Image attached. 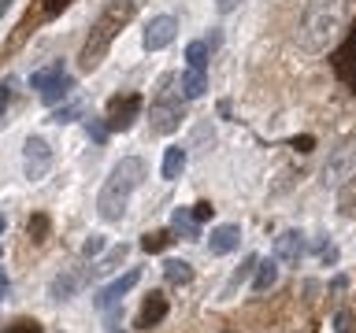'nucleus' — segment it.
Instances as JSON below:
<instances>
[{
  "label": "nucleus",
  "instance_id": "obj_1",
  "mask_svg": "<svg viewBox=\"0 0 356 333\" xmlns=\"http://www.w3.org/2000/svg\"><path fill=\"white\" fill-rule=\"evenodd\" d=\"M145 174H149V166H145L141 155H122V160L111 166L108 182L100 185V196H97V215L104 222H122L130 207V196L141 189Z\"/></svg>",
  "mask_w": 356,
  "mask_h": 333
},
{
  "label": "nucleus",
  "instance_id": "obj_2",
  "mask_svg": "<svg viewBox=\"0 0 356 333\" xmlns=\"http://www.w3.org/2000/svg\"><path fill=\"white\" fill-rule=\"evenodd\" d=\"M130 19H134V0H115V4L104 8V15L93 22V33H89L82 56H78V60H82V71H97L100 60H104L108 49H111V41L119 37V30L127 26Z\"/></svg>",
  "mask_w": 356,
  "mask_h": 333
},
{
  "label": "nucleus",
  "instance_id": "obj_3",
  "mask_svg": "<svg viewBox=\"0 0 356 333\" xmlns=\"http://www.w3.org/2000/svg\"><path fill=\"white\" fill-rule=\"evenodd\" d=\"M93 274H97V266H89V263H74V266H63L60 274L52 278V285H49V300H71L78 296L82 289L93 282Z\"/></svg>",
  "mask_w": 356,
  "mask_h": 333
},
{
  "label": "nucleus",
  "instance_id": "obj_4",
  "mask_svg": "<svg viewBox=\"0 0 356 333\" xmlns=\"http://www.w3.org/2000/svg\"><path fill=\"white\" fill-rule=\"evenodd\" d=\"M334 26H338V11L334 8H319V11H312V15L300 22V44L305 49H323L327 44V37L334 33Z\"/></svg>",
  "mask_w": 356,
  "mask_h": 333
},
{
  "label": "nucleus",
  "instance_id": "obj_5",
  "mask_svg": "<svg viewBox=\"0 0 356 333\" xmlns=\"http://www.w3.org/2000/svg\"><path fill=\"white\" fill-rule=\"evenodd\" d=\"M186 111H182V96H171V93H160L149 108V122H152V133H175L182 126Z\"/></svg>",
  "mask_w": 356,
  "mask_h": 333
},
{
  "label": "nucleus",
  "instance_id": "obj_6",
  "mask_svg": "<svg viewBox=\"0 0 356 333\" xmlns=\"http://www.w3.org/2000/svg\"><path fill=\"white\" fill-rule=\"evenodd\" d=\"M330 67H334V74H338V82L349 89V93H356V22L349 26V33H345V41L330 52Z\"/></svg>",
  "mask_w": 356,
  "mask_h": 333
},
{
  "label": "nucleus",
  "instance_id": "obj_7",
  "mask_svg": "<svg viewBox=\"0 0 356 333\" xmlns=\"http://www.w3.org/2000/svg\"><path fill=\"white\" fill-rule=\"evenodd\" d=\"M52 171V148L44 137H26V144H22V174L30 178V182H38V178H44Z\"/></svg>",
  "mask_w": 356,
  "mask_h": 333
},
{
  "label": "nucleus",
  "instance_id": "obj_8",
  "mask_svg": "<svg viewBox=\"0 0 356 333\" xmlns=\"http://www.w3.org/2000/svg\"><path fill=\"white\" fill-rule=\"evenodd\" d=\"M141 282V271H127V274H119L115 278V282H108L104 289H97V296H93V304L100 307V311H111V307H115L119 304V300L122 296H127L130 293V289L134 285H138Z\"/></svg>",
  "mask_w": 356,
  "mask_h": 333
},
{
  "label": "nucleus",
  "instance_id": "obj_9",
  "mask_svg": "<svg viewBox=\"0 0 356 333\" xmlns=\"http://www.w3.org/2000/svg\"><path fill=\"white\" fill-rule=\"evenodd\" d=\"M138 115H141V96H138V93L115 96V100L108 104V126H111V130H130Z\"/></svg>",
  "mask_w": 356,
  "mask_h": 333
},
{
  "label": "nucleus",
  "instance_id": "obj_10",
  "mask_svg": "<svg viewBox=\"0 0 356 333\" xmlns=\"http://www.w3.org/2000/svg\"><path fill=\"white\" fill-rule=\"evenodd\" d=\"M175 33H178V19L175 15H156L149 26H145V49L149 52L167 49V44L175 41Z\"/></svg>",
  "mask_w": 356,
  "mask_h": 333
},
{
  "label": "nucleus",
  "instance_id": "obj_11",
  "mask_svg": "<svg viewBox=\"0 0 356 333\" xmlns=\"http://www.w3.org/2000/svg\"><path fill=\"white\" fill-rule=\"evenodd\" d=\"M300 255H305V233L300 230H282L275 237V259L286 266H297Z\"/></svg>",
  "mask_w": 356,
  "mask_h": 333
},
{
  "label": "nucleus",
  "instance_id": "obj_12",
  "mask_svg": "<svg viewBox=\"0 0 356 333\" xmlns=\"http://www.w3.org/2000/svg\"><path fill=\"white\" fill-rule=\"evenodd\" d=\"M241 248V226H234V222H222V226L211 230L208 237V252L211 255H230Z\"/></svg>",
  "mask_w": 356,
  "mask_h": 333
},
{
  "label": "nucleus",
  "instance_id": "obj_13",
  "mask_svg": "<svg viewBox=\"0 0 356 333\" xmlns=\"http://www.w3.org/2000/svg\"><path fill=\"white\" fill-rule=\"evenodd\" d=\"M71 93H74V74H67V71H63L60 78H52V82L44 85L38 96H41V104H44V108H56V104H63V100L71 96Z\"/></svg>",
  "mask_w": 356,
  "mask_h": 333
},
{
  "label": "nucleus",
  "instance_id": "obj_14",
  "mask_svg": "<svg viewBox=\"0 0 356 333\" xmlns=\"http://www.w3.org/2000/svg\"><path fill=\"white\" fill-rule=\"evenodd\" d=\"M163 318H167V296L152 293L149 300H145V307H141V315H138L134 326H138V330H152V326H160Z\"/></svg>",
  "mask_w": 356,
  "mask_h": 333
},
{
  "label": "nucleus",
  "instance_id": "obj_15",
  "mask_svg": "<svg viewBox=\"0 0 356 333\" xmlns=\"http://www.w3.org/2000/svg\"><path fill=\"white\" fill-rule=\"evenodd\" d=\"M204 89H208V74L186 67V74L178 78V96H182V100H197V96H204Z\"/></svg>",
  "mask_w": 356,
  "mask_h": 333
},
{
  "label": "nucleus",
  "instance_id": "obj_16",
  "mask_svg": "<svg viewBox=\"0 0 356 333\" xmlns=\"http://www.w3.org/2000/svg\"><path fill=\"white\" fill-rule=\"evenodd\" d=\"M345 178H356V148H345L338 160L327 163V182H345Z\"/></svg>",
  "mask_w": 356,
  "mask_h": 333
},
{
  "label": "nucleus",
  "instance_id": "obj_17",
  "mask_svg": "<svg viewBox=\"0 0 356 333\" xmlns=\"http://www.w3.org/2000/svg\"><path fill=\"white\" fill-rule=\"evenodd\" d=\"M171 230L186 241H200V222L193 219V207H175L171 215Z\"/></svg>",
  "mask_w": 356,
  "mask_h": 333
},
{
  "label": "nucleus",
  "instance_id": "obj_18",
  "mask_svg": "<svg viewBox=\"0 0 356 333\" xmlns=\"http://www.w3.org/2000/svg\"><path fill=\"white\" fill-rule=\"evenodd\" d=\"M186 163H189V152L182 148V144H171V148L163 152V182H175V178H182L186 171Z\"/></svg>",
  "mask_w": 356,
  "mask_h": 333
},
{
  "label": "nucleus",
  "instance_id": "obj_19",
  "mask_svg": "<svg viewBox=\"0 0 356 333\" xmlns=\"http://www.w3.org/2000/svg\"><path fill=\"white\" fill-rule=\"evenodd\" d=\"M278 282V259H260L256 263V274H252V293H267V289H275Z\"/></svg>",
  "mask_w": 356,
  "mask_h": 333
},
{
  "label": "nucleus",
  "instance_id": "obj_20",
  "mask_svg": "<svg viewBox=\"0 0 356 333\" xmlns=\"http://www.w3.org/2000/svg\"><path fill=\"white\" fill-rule=\"evenodd\" d=\"M163 278L171 285H189L193 282V263H186V259H167L163 263Z\"/></svg>",
  "mask_w": 356,
  "mask_h": 333
},
{
  "label": "nucleus",
  "instance_id": "obj_21",
  "mask_svg": "<svg viewBox=\"0 0 356 333\" xmlns=\"http://www.w3.org/2000/svg\"><path fill=\"white\" fill-rule=\"evenodd\" d=\"M208 56H211L208 41H189L186 44V67H193V71H208Z\"/></svg>",
  "mask_w": 356,
  "mask_h": 333
},
{
  "label": "nucleus",
  "instance_id": "obj_22",
  "mask_svg": "<svg viewBox=\"0 0 356 333\" xmlns=\"http://www.w3.org/2000/svg\"><path fill=\"white\" fill-rule=\"evenodd\" d=\"M60 74H63V60H56V63H49V67H38V71L30 74V85H33V89H38V93H41V89L49 85L52 78H60Z\"/></svg>",
  "mask_w": 356,
  "mask_h": 333
},
{
  "label": "nucleus",
  "instance_id": "obj_23",
  "mask_svg": "<svg viewBox=\"0 0 356 333\" xmlns=\"http://www.w3.org/2000/svg\"><path fill=\"white\" fill-rule=\"evenodd\" d=\"M82 100H67V104H60V108H56L52 111V122H56V126H67V122H74L78 115H82Z\"/></svg>",
  "mask_w": 356,
  "mask_h": 333
},
{
  "label": "nucleus",
  "instance_id": "obj_24",
  "mask_svg": "<svg viewBox=\"0 0 356 333\" xmlns=\"http://www.w3.org/2000/svg\"><path fill=\"white\" fill-rule=\"evenodd\" d=\"M171 241H175L171 230H152V233H145V237H141V248L145 252H163Z\"/></svg>",
  "mask_w": 356,
  "mask_h": 333
},
{
  "label": "nucleus",
  "instance_id": "obj_25",
  "mask_svg": "<svg viewBox=\"0 0 356 333\" xmlns=\"http://www.w3.org/2000/svg\"><path fill=\"white\" fill-rule=\"evenodd\" d=\"M86 133H89V141H93V144H104L111 126H108V119H86Z\"/></svg>",
  "mask_w": 356,
  "mask_h": 333
},
{
  "label": "nucleus",
  "instance_id": "obj_26",
  "mask_svg": "<svg viewBox=\"0 0 356 333\" xmlns=\"http://www.w3.org/2000/svg\"><path fill=\"white\" fill-rule=\"evenodd\" d=\"M122 259H127V244H115V248H111V252L104 255V259L97 263V274H108V271H115V266H119Z\"/></svg>",
  "mask_w": 356,
  "mask_h": 333
},
{
  "label": "nucleus",
  "instance_id": "obj_27",
  "mask_svg": "<svg viewBox=\"0 0 356 333\" xmlns=\"http://www.w3.org/2000/svg\"><path fill=\"white\" fill-rule=\"evenodd\" d=\"M11 93H15V78H4V82H0V119H4V111L11 104Z\"/></svg>",
  "mask_w": 356,
  "mask_h": 333
},
{
  "label": "nucleus",
  "instance_id": "obj_28",
  "mask_svg": "<svg viewBox=\"0 0 356 333\" xmlns=\"http://www.w3.org/2000/svg\"><path fill=\"white\" fill-rule=\"evenodd\" d=\"M4 333H41V326H38V322H30V318H19V322H11Z\"/></svg>",
  "mask_w": 356,
  "mask_h": 333
},
{
  "label": "nucleus",
  "instance_id": "obj_29",
  "mask_svg": "<svg viewBox=\"0 0 356 333\" xmlns=\"http://www.w3.org/2000/svg\"><path fill=\"white\" fill-rule=\"evenodd\" d=\"M44 230H49V219H44V215L30 219V237H33V241H44Z\"/></svg>",
  "mask_w": 356,
  "mask_h": 333
},
{
  "label": "nucleus",
  "instance_id": "obj_30",
  "mask_svg": "<svg viewBox=\"0 0 356 333\" xmlns=\"http://www.w3.org/2000/svg\"><path fill=\"white\" fill-rule=\"evenodd\" d=\"M97 252H104V237H100V233H93V237L82 244V255H86V259H89V255H97Z\"/></svg>",
  "mask_w": 356,
  "mask_h": 333
},
{
  "label": "nucleus",
  "instance_id": "obj_31",
  "mask_svg": "<svg viewBox=\"0 0 356 333\" xmlns=\"http://www.w3.org/2000/svg\"><path fill=\"white\" fill-rule=\"evenodd\" d=\"M67 4H74V0H41V11L52 19V15H60V11H63Z\"/></svg>",
  "mask_w": 356,
  "mask_h": 333
},
{
  "label": "nucleus",
  "instance_id": "obj_32",
  "mask_svg": "<svg viewBox=\"0 0 356 333\" xmlns=\"http://www.w3.org/2000/svg\"><path fill=\"white\" fill-rule=\"evenodd\" d=\"M211 215H216V207H211V200H200V204H193V219H197V222H208Z\"/></svg>",
  "mask_w": 356,
  "mask_h": 333
},
{
  "label": "nucleus",
  "instance_id": "obj_33",
  "mask_svg": "<svg viewBox=\"0 0 356 333\" xmlns=\"http://www.w3.org/2000/svg\"><path fill=\"white\" fill-rule=\"evenodd\" d=\"M319 259L330 266L334 259H338V248H334V244H319Z\"/></svg>",
  "mask_w": 356,
  "mask_h": 333
},
{
  "label": "nucleus",
  "instance_id": "obj_34",
  "mask_svg": "<svg viewBox=\"0 0 356 333\" xmlns=\"http://www.w3.org/2000/svg\"><path fill=\"white\" fill-rule=\"evenodd\" d=\"M241 0H216V8H219V15H230L234 8H238Z\"/></svg>",
  "mask_w": 356,
  "mask_h": 333
},
{
  "label": "nucleus",
  "instance_id": "obj_35",
  "mask_svg": "<svg viewBox=\"0 0 356 333\" xmlns=\"http://www.w3.org/2000/svg\"><path fill=\"white\" fill-rule=\"evenodd\" d=\"M293 148H297V152H312V137H297Z\"/></svg>",
  "mask_w": 356,
  "mask_h": 333
},
{
  "label": "nucleus",
  "instance_id": "obj_36",
  "mask_svg": "<svg viewBox=\"0 0 356 333\" xmlns=\"http://www.w3.org/2000/svg\"><path fill=\"white\" fill-rule=\"evenodd\" d=\"M8 289H11V282H8V274H4V271H0V300H4V296H8Z\"/></svg>",
  "mask_w": 356,
  "mask_h": 333
},
{
  "label": "nucleus",
  "instance_id": "obj_37",
  "mask_svg": "<svg viewBox=\"0 0 356 333\" xmlns=\"http://www.w3.org/2000/svg\"><path fill=\"white\" fill-rule=\"evenodd\" d=\"M11 8V0H0V15H4V11Z\"/></svg>",
  "mask_w": 356,
  "mask_h": 333
},
{
  "label": "nucleus",
  "instance_id": "obj_38",
  "mask_svg": "<svg viewBox=\"0 0 356 333\" xmlns=\"http://www.w3.org/2000/svg\"><path fill=\"white\" fill-rule=\"evenodd\" d=\"M0 233H4V215H0Z\"/></svg>",
  "mask_w": 356,
  "mask_h": 333
}]
</instances>
